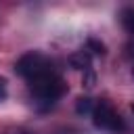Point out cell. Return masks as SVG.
I'll return each mask as SVG.
<instances>
[{
    "instance_id": "6da1fadb",
    "label": "cell",
    "mask_w": 134,
    "mask_h": 134,
    "mask_svg": "<svg viewBox=\"0 0 134 134\" xmlns=\"http://www.w3.org/2000/svg\"><path fill=\"white\" fill-rule=\"evenodd\" d=\"M29 92H31V98H34L38 109H50L67 92V84L54 71V73H48L44 77H38L34 82H29Z\"/></svg>"
},
{
    "instance_id": "7a4b0ae2",
    "label": "cell",
    "mask_w": 134,
    "mask_h": 134,
    "mask_svg": "<svg viewBox=\"0 0 134 134\" xmlns=\"http://www.w3.org/2000/svg\"><path fill=\"white\" fill-rule=\"evenodd\" d=\"M15 71L29 84V82H34V80H38V77H44V75H48V73H54V67H52V61H50L46 54L34 50V52L23 54V57L15 63Z\"/></svg>"
},
{
    "instance_id": "3957f363",
    "label": "cell",
    "mask_w": 134,
    "mask_h": 134,
    "mask_svg": "<svg viewBox=\"0 0 134 134\" xmlns=\"http://www.w3.org/2000/svg\"><path fill=\"white\" fill-rule=\"evenodd\" d=\"M92 121H94L96 128H100V130H105V132H111V134H121V132L126 130V124H124L121 115H119V113L115 111V107H113L109 100H105V98L96 100L94 111H92Z\"/></svg>"
},
{
    "instance_id": "277c9868",
    "label": "cell",
    "mask_w": 134,
    "mask_h": 134,
    "mask_svg": "<svg viewBox=\"0 0 134 134\" xmlns=\"http://www.w3.org/2000/svg\"><path fill=\"white\" fill-rule=\"evenodd\" d=\"M71 65L75 67V69H90V50H80V52H75L73 57H71Z\"/></svg>"
},
{
    "instance_id": "5b68a950",
    "label": "cell",
    "mask_w": 134,
    "mask_h": 134,
    "mask_svg": "<svg viewBox=\"0 0 134 134\" xmlns=\"http://www.w3.org/2000/svg\"><path fill=\"white\" fill-rule=\"evenodd\" d=\"M94 100L92 98H88V96H82V98H77V105H75V111L80 113V115H92V111H94Z\"/></svg>"
},
{
    "instance_id": "8992f818",
    "label": "cell",
    "mask_w": 134,
    "mask_h": 134,
    "mask_svg": "<svg viewBox=\"0 0 134 134\" xmlns=\"http://www.w3.org/2000/svg\"><path fill=\"white\" fill-rule=\"evenodd\" d=\"M121 25L126 27V31L134 34V8H126L121 13Z\"/></svg>"
},
{
    "instance_id": "52a82bcc",
    "label": "cell",
    "mask_w": 134,
    "mask_h": 134,
    "mask_svg": "<svg viewBox=\"0 0 134 134\" xmlns=\"http://www.w3.org/2000/svg\"><path fill=\"white\" fill-rule=\"evenodd\" d=\"M92 48V52L94 54H105V46L100 44V42H96V40H88V50Z\"/></svg>"
},
{
    "instance_id": "ba28073f",
    "label": "cell",
    "mask_w": 134,
    "mask_h": 134,
    "mask_svg": "<svg viewBox=\"0 0 134 134\" xmlns=\"http://www.w3.org/2000/svg\"><path fill=\"white\" fill-rule=\"evenodd\" d=\"M6 94H8V84H6L4 77H0V103L6 98Z\"/></svg>"
},
{
    "instance_id": "9c48e42d",
    "label": "cell",
    "mask_w": 134,
    "mask_h": 134,
    "mask_svg": "<svg viewBox=\"0 0 134 134\" xmlns=\"http://www.w3.org/2000/svg\"><path fill=\"white\" fill-rule=\"evenodd\" d=\"M10 134H31V132H27V130H21V128H19V130H13Z\"/></svg>"
},
{
    "instance_id": "30bf717a",
    "label": "cell",
    "mask_w": 134,
    "mask_h": 134,
    "mask_svg": "<svg viewBox=\"0 0 134 134\" xmlns=\"http://www.w3.org/2000/svg\"><path fill=\"white\" fill-rule=\"evenodd\" d=\"M132 75H134V69H132Z\"/></svg>"
},
{
    "instance_id": "8fae6325",
    "label": "cell",
    "mask_w": 134,
    "mask_h": 134,
    "mask_svg": "<svg viewBox=\"0 0 134 134\" xmlns=\"http://www.w3.org/2000/svg\"><path fill=\"white\" fill-rule=\"evenodd\" d=\"M132 111H134V105H132Z\"/></svg>"
}]
</instances>
